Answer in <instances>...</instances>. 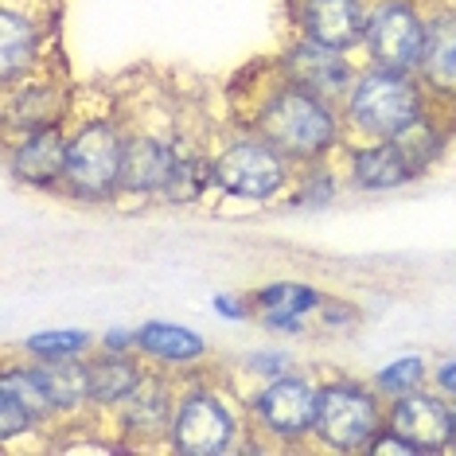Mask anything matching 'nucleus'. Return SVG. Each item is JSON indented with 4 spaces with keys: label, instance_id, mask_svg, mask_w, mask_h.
Returning <instances> with one entry per match:
<instances>
[{
    "label": "nucleus",
    "instance_id": "c756f323",
    "mask_svg": "<svg viewBox=\"0 0 456 456\" xmlns=\"http://www.w3.org/2000/svg\"><path fill=\"white\" fill-rule=\"evenodd\" d=\"M437 382H441V387L449 390V394H456V362H444V367L437 370Z\"/></svg>",
    "mask_w": 456,
    "mask_h": 456
},
{
    "label": "nucleus",
    "instance_id": "1a4fd4ad",
    "mask_svg": "<svg viewBox=\"0 0 456 456\" xmlns=\"http://www.w3.org/2000/svg\"><path fill=\"white\" fill-rule=\"evenodd\" d=\"M370 12L362 0H305L300 4V32L324 47L347 51L367 39Z\"/></svg>",
    "mask_w": 456,
    "mask_h": 456
},
{
    "label": "nucleus",
    "instance_id": "f3484780",
    "mask_svg": "<svg viewBox=\"0 0 456 456\" xmlns=\"http://www.w3.org/2000/svg\"><path fill=\"white\" fill-rule=\"evenodd\" d=\"M118 413L133 433H164L172 429V418H175L164 382H152V379H141L137 390L118 402Z\"/></svg>",
    "mask_w": 456,
    "mask_h": 456
},
{
    "label": "nucleus",
    "instance_id": "6e6552de",
    "mask_svg": "<svg viewBox=\"0 0 456 456\" xmlns=\"http://www.w3.org/2000/svg\"><path fill=\"white\" fill-rule=\"evenodd\" d=\"M390 429L398 437H406L410 444H418L421 452L444 449L456 437V413L444 406L441 398H429V394H402L390 410Z\"/></svg>",
    "mask_w": 456,
    "mask_h": 456
},
{
    "label": "nucleus",
    "instance_id": "9b49d317",
    "mask_svg": "<svg viewBox=\"0 0 456 456\" xmlns=\"http://www.w3.org/2000/svg\"><path fill=\"white\" fill-rule=\"evenodd\" d=\"M285 70L297 86L313 90L320 98H336V94H351V67L347 59L339 55L336 47H324L316 39H300V44L289 51Z\"/></svg>",
    "mask_w": 456,
    "mask_h": 456
},
{
    "label": "nucleus",
    "instance_id": "7c9ffc66",
    "mask_svg": "<svg viewBox=\"0 0 456 456\" xmlns=\"http://www.w3.org/2000/svg\"><path fill=\"white\" fill-rule=\"evenodd\" d=\"M215 305H219V313H223V316H231V320H242V316H246V308H238L231 297H219Z\"/></svg>",
    "mask_w": 456,
    "mask_h": 456
},
{
    "label": "nucleus",
    "instance_id": "423d86ee",
    "mask_svg": "<svg viewBox=\"0 0 456 456\" xmlns=\"http://www.w3.org/2000/svg\"><path fill=\"white\" fill-rule=\"evenodd\" d=\"M316 433L331 449H362L379 437V406L359 387H328L320 390Z\"/></svg>",
    "mask_w": 456,
    "mask_h": 456
},
{
    "label": "nucleus",
    "instance_id": "2eb2a0df",
    "mask_svg": "<svg viewBox=\"0 0 456 456\" xmlns=\"http://www.w3.org/2000/svg\"><path fill=\"white\" fill-rule=\"evenodd\" d=\"M421 78L429 90L456 98V16H441L429 24L421 55Z\"/></svg>",
    "mask_w": 456,
    "mask_h": 456
},
{
    "label": "nucleus",
    "instance_id": "2f4dec72",
    "mask_svg": "<svg viewBox=\"0 0 456 456\" xmlns=\"http://www.w3.org/2000/svg\"><path fill=\"white\" fill-rule=\"evenodd\" d=\"M133 339H137V336H129V331H110L106 347H110V351H118V347H129V344H133Z\"/></svg>",
    "mask_w": 456,
    "mask_h": 456
},
{
    "label": "nucleus",
    "instance_id": "bb28decb",
    "mask_svg": "<svg viewBox=\"0 0 456 456\" xmlns=\"http://www.w3.org/2000/svg\"><path fill=\"white\" fill-rule=\"evenodd\" d=\"M421 379H425V362L410 355V359H398V362H390V367H382L379 379H375V387L394 394V398H402V394L418 390Z\"/></svg>",
    "mask_w": 456,
    "mask_h": 456
},
{
    "label": "nucleus",
    "instance_id": "dca6fc26",
    "mask_svg": "<svg viewBox=\"0 0 456 456\" xmlns=\"http://www.w3.org/2000/svg\"><path fill=\"white\" fill-rule=\"evenodd\" d=\"M36 55H39V32H36L32 16L16 12V8L8 4L4 12H0V70H4L8 86H12L20 75H28Z\"/></svg>",
    "mask_w": 456,
    "mask_h": 456
},
{
    "label": "nucleus",
    "instance_id": "cd10ccee",
    "mask_svg": "<svg viewBox=\"0 0 456 456\" xmlns=\"http://www.w3.org/2000/svg\"><path fill=\"white\" fill-rule=\"evenodd\" d=\"M32 418H36V413L28 410L12 390H0V433H4L8 441H12L16 433H24L28 425H32Z\"/></svg>",
    "mask_w": 456,
    "mask_h": 456
},
{
    "label": "nucleus",
    "instance_id": "f8f14e48",
    "mask_svg": "<svg viewBox=\"0 0 456 456\" xmlns=\"http://www.w3.org/2000/svg\"><path fill=\"white\" fill-rule=\"evenodd\" d=\"M67 149L70 141L59 126L24 133V141L12 149V175L24 183H36V188H47L59 175H67Z\"/></svg>",
    "mask_w": 456,
    "mask_h": 456
},
{
    "label": "nucleus",
    "instance_id": "aec40b11",
    "mask_svg": "<svg viewBox=\"0 0 456 456\" xmlns=\"http://www.w3.org/2000/svg\"><path fill=\"white\" fill-rule=\"evenodd\" d=\"M137 344L149 351V355L168 359V362H191V359H200L207 351L203 336H195L191 328H180V324H164V320L144 324L137 331Z\"/></svg>",
    "mask_w": 456,
    "mask_h": 456
},
{
    "label": "nucleus",
    "instance_id": "20e7f679",
    "mask_svg": "<svg viewBox=\"0 0 456 456\" xmlns=\"http://www.w3.org/2000/svg\"><path fill=\"white\" fill-rule=\"evenodd\" d=\"M285 160V152H277L265 137L234 141L215 160V183L231 195H242V200H273L289 183Z\"/></svg>",
    "mask_w": 456,
    "mask_h": 456
},
{
    "label": "nucleus",
    "instance_id": "393cba45",
    "mask_svg": "<svg viewBox=\"0 0 456 456\" xmlns=\"http://www.w3.org/2000/svg\"><path fill=\"white\" fill-rule=\"evenodd\" d=\"M24 347L39 359H75L90 347V336L86 331H39Z\"/></svg>",
    "mask_w": 456,
    "mask_h": 456
},
{
    "label": "nucleus",
    "instance_id": "a878e982",
    "mask_svg": "<svg viewBox=\"0 0 456 456\" xmlns=\"http://www.w3.org/2000/svg\"><path fill=\"white\" fill-rule=\"evenodd\" d=\"M0 390H12L16 398L36 413V418H39V413H47V410H55L36 370H4V375H0Z\"/></svg>",
    "mask_w": 456,
    "mask_h": 456
},
{
    "label": "nucleus",
    "instance_id": "4be33fe9",
    "mask_svg": "<svg viewBox=\"0 0 456 456\" xmlns=\"http://www.w3.org/2000/svg\"><path fill=\"white\" fill-rule=\"evenodd\" d=\"M141 382V370L133 359H118V355H106L98 362H90V402H121L126 394L137 390Z\"/></svg>",
    "mask_w": 456,
    "mask_h": 456
},
{
    "label": "nucleus",
    "instance_id": "5701e85b",
    "mask_svg": "<svg viewBox=\"0 0 456 456\" xmlns=\"http://www.w3.org/2000/svg\"><path fill=\"white\" fill-rule=\"evenodd\" d=\"M211 183H215V160L175 157V168L168 175V183H164V195L172 203H195Z\"/></svg>",
    "mask_w": 456,
    "mask_h": 456
},
{
    "label": "nucleus",
    "instance_id": "f257e3e1",
    "mask_svg": "<svg viewBox=\"0 0 456 456\" xmlns=\"http://www.w3.org/2000/svg\"><path fill=\"white\" fill-rule=\"evenodd\" d=\"M257 133L289 160H324L339 141V118L328 98L289 82L265 98Z\"/></svg>",
    "mask_w": 456,
    "mask_h": 456
},
{
    "label": "nucleus",
    "instance_id": "ddd939ff",
    "mask_svg": "<svg viewBox=\"0 0 456 456\" xmlns=\"http://www.w3.org/2000/svg\"><path fill=\"white\" fill-rule=\"evenodd\" d=\"M175 157L180 152L168 149V141L160 137H129L126 144V168H121V188L126 191H137V195H152V191H164L168 175L175 168Z\"/></svg>",
    "mask_w": 456,
    "mask_h": 456
},
{
    "label": "nucleus",
    "instance_id": "a211bd4d",
    "mask_svg": "<svg viewBox=\"0 0 456 456\" xmlns=\"http://www.w3.org/2000/svg\"><path fill=\"white\" fill-rule=\"evenodd\" d=\"M254 305L262 308V320L269 328H281V331H300V316L313 313L320 305V293L308 285H269L262 293H254Z\"/></svg>",
    "mask_w": 456,
    "mask_h": 456
},
{
    "label": "nucleus",
    "instance_id": "6ab92c4d",
    "mask_svg": "<svg viewBox=\"0 0 456 456\" xmlns=\"http://www.w3.org/2000/svg\"><path fill=\"white\" fill-rule=\"evenodd\" d=\"M36 375L55 410H75L82 402H90V362L44 359V367H36Z\"/></svg>",
    "mask_w": 456,
    "mask_h": 456
},
{
    "label": "nucleus",
    "instance_id": "9d476101",
    "mask_svg": "<svg viewBox=\"0 0 456 456\" xmlns=\"http://www.w3.org/2000/svg\"><path fill=\"white\" fill-rule=\"evenodd\" d=\"M316 410H320V390H313L300 379H281L273 382L262 398H257V418L265 429L277 437H305L316 429Z\"/></svg>",
    "mask_w": 456,
    "mask_h": 456
},
{
    "label": "nucleus",
    "instance_id": "f03ea898",
    "mask_svg": "<svg viewBox=\"0 0 456 456\" xmlns=\"http://www.w3.org/2000/svg\"><path fill=\"white\" fill-rule=\"evenodd\" d=\"M425 118L421 86L410 78V70L375 67L355 78L347 94V121L370 141H394L410 126Z\"/></svg>",
    "mask_w": 456,
    "mask_h": 456
},
{
    "label": "nucleus",
    "instance_id": "39448f33",
    "mask_svg": "<svg viewBox=\"0 0 456 456\" xmlns=\"http://www.w3.org/2000/svg\"><path fill=\"white\" fill-rule=\"evenodd\" d=\"M425 36H429V24L418 16V8L406 4V0H387V4H379L370 12L362 44L370 47V59L379 67L418 70L425 55Z\"/></svg>",
    "mask_w": 456,
    "mask_h": 456
},
{
    "label": "nucleus",
    "instance_id": "412c9836",
    "mask_svg": "<svg viewBox=\"0 0 456 456\" xmlns=\"http://www.w3.org/2000/svg\"><path fill=\"white\" fill-rule=\"evenodd\" d=\"M59 90L55 86H24L16 90L12 98V110H8V126L24 129V133H36V129H47L59 121Z\"/></svg>",
    "mask_w": 456,
    "mask_h": 456
},
{
    "label": "nucleus",
    "instance_id": "7ed1b4c3",
    "mask_svg": "<svg viewBox=\"0 0 456 456\" xmlns=\"http://www.w3.org/2000/svg\"><path fill=\"white\" fill-rule=\"evenodd\" d=\"M129 137L113 121H86L67 149V175L70 191L82 200H106L121 188Z\"/></svg>",
    "mask_w": 456,
    "mask_h": 456
},
{
    "label": "nucleus",
    "instance_id": "b1692460",
    "mask_svg": "<svg viewBox=\"0 0 456 456\" xmlns=\"http://www.w3.org/2000/svg\"><path fill=\"white\" fill-rule=\"evenodd\" d=\"M402 144V152H406V160L413 164V172H425L433 160H437V152H441V133L433 129V121L429 118H421L418 126H410L402 137H394Z\"/></svg>",
    "mask_w": 456,
    "mask_h": 456
},
{
    "label": "nucleus",
    "instance_id": "4468645a",
    "mask_svg": "<svg viewBox=\"0 0 456 456\" xmlns=\"http://www.w3.org/2000/svg\"><path fill=\"white\" fill-rule=\"evenodd\" d=\"M413 164L406 160L398 141H379V144H367L351 157V180L359 188H370V191H387V188H402V183L413 180Z\"/></svg>",
    "mask_w": 456,
    "mask_h": 456
},
{
    "label": "nucleus",
    "instance_id": "0eeeda50",
    "mask_svg": "<svg viewBox=\"0 0 456 456\" xmlns=\"http://www.w3.org/2000/svg\"><path fill=\"white\" fill-rule=\"evenodd\" d=\"M172 444L188 456H215L231 449L234 418L215 394H191L172 418Z\"/></svg>",
    "mask_w": 456,
    "mask_h": 456
},
{
    "label": "nucleus",
    "instance_id": "c85d7f7f",
    "mask_svg": "<svg viewBox=\"0 0 456 456\" xmlns=\"http://www.w3.org/2000/svg\"><path fill=\"white\" fill-rule=\"evenodd\" d=\"M331 191H336V188H331V175L320 172V175H313V180L300 183V203H308V207L328 203V200H331Z\"/></svg>",
    "mask_w": 456,
    "mask_h": 456
}]
</instances>
